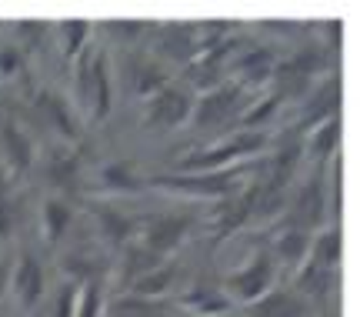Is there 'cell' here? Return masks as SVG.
<instances>
[{
  "instance_id": "6da1fadb",
  "label": "cell",
  "mask_w": 360,
  "mask_h": 317,
  "mask_svg": "<svg viewBox=\"0 0 360 317\" xmlns=\"http://www.w3.org/2000/svg\"><path fill=\"white\" fill-rule=\"evenodd\" d=\"M264 170V157H254V161H244L237 167H224V170H193V174H157V178H147L150 187L170 190V194H180V197H191V201H224L237 190H244L254 178H260Z\"/></svg>"
},
{
  "instance_id": "7a4b0ae2",
  "label": "cell",
  "mask_w": 360,
  "mask_h": 317,
  "mask_svg": "<svg viewBox=\"0 0 360 317\" xmlns=\"http://www.w3.org/2000/svg\"><path fill=\"white\" fill-rule=\"evenodd\" d=\"M77 101L94 120H103L114 111V74L103 47H87L77 61Z\"/></svg>"
},
{
  "instance_id": "3957f363",
  "label": "cell",
  "mask_w": 360,
  "mask_h": 317,
  "mask_svg": "<svg viewBox=\"0 0 360 317\" xmlns=\"http://www.w3.org/2000/svg\"><path fill=\"white\" fill-rule=\"evenodd\" d=\"M327 217H330V197H327V180L323 170L310 174L307 180H300L290 187L287 194V207L274 224H290V228L310 230L317 234L321 228H327Z\"/></svg>"
},
{
  "instance_id": "277c9868",
  "label": "cell",
  "mask_w": 360,
  "mask_h": 317,
  "mask_svg": "<svg viewBox=\"0 0 360 317\" xmlns=\"http://www.w3.org/2000/svg\"><path fill=\"white\" fill-rule=\"evenodd\" d=\"M250 101H254L250 90L240 87L237 80L227 77V80L217 84L214 90H207V94H197V97H193L191 124L197 127V130H214V127H224V124H237Z\"/></svg>"
},
{
  "instance_id": "5b68a950",
  "label": "cell",
  "mask_w": 360,
  "mask_h": 317,
  "mask_svg": "<svg viewBox=\"0 0 360 317\" xmlns=\"http://www.w3.org/2000/svg\"><path fill=\"white\" fill-rule=\"evenodd\" d=\"M277 287V264L267 251H257L254 257H247L244 264H237L233 271L224 274L220 291L227 294V301L237 304H254L257 297Z\"/></svg>"
},
{
  "instance_id": "8992f818",
  "label": "cell",
  "mask_w": 360,
  "mask_h": 317,
  "mask_svg": "<svg viewBox=\"0 0 360 317\" xmlns=\"http://www.w3.org/2000/svg\"><path fill=\"white\" fill-rule=\"evenodd\" d=\"M204 51L197 24H154L147 34V54L157 57L164 67H187V63Z\"/></svg>"
},
{
  "instance_id": "52a82bcc",
  "label": "cell",
  "mask_w": 360,
  "mask_h": 317,
  "mask_svg": "<svg viewBox=\"0 0 360 317\" xmlns=\"http://www.w3.org/2000/svg\"><path fill=\"white\" fill-rule=\"evenodd\" d=\"M191 230H193V214H187V211H160V214H150L141 220L137 241L143 247H150L157 257L167 261L170 254H177L184 247Z\"/></svg>"
},
{
  "instance_id": "ba28073f",
  "label": "cell",
  "mask_w": 360,
  "mask_h": 317,
  "mask_svg": "<svg viewBox=\"0 0 360 317\" xmlns=\"http://www.w3.org/2000/svg\"><path fill=\"white\" fill-rule=\"evenodd\" d=\"M191 114L193 94L184 84H174V80L143 101V124L150 130H177V127L191 124Z\"/></svg>"
},
{
  "instance_id": "9c48e42d",
  "label": "cell",
  "mask_w": 360,
  "mask_h": 317,
  "mask_svg": "<svg viewBox=\"0 0 360 317\" xmlns=\"http://www.w3.org/2000/svg\"><path fill=\"white\" fill-rule=\"evenodd\" d=\"M40 174L57 197L70 201V194H77L84 184V157L74 144H53L51 151L40 154Z\"/></svg>"
},
{
  "instance_id": "30bf717a",
  "label": "cell",
  "mask_w": 360,
  "mask_h": 317,
  "mask_svg": "<svg viewBox=\"0 0 360 317\" xmlns=\"http://www.w3.org/2000/svg\"><path fill=\"white\" fill-rule=\"evenodd\" d=\"M34 111L44 120V127H51L53 134L60 137V144H77L84 137L80 130V114H77V104L64 97L60 90L53 87H37L34 90Z\"/></svg>"
},
{
  "instance_id": "8fae6325",
  "label": "cell",
  "mask_w": 360,
  "mask_h": 317,
  "mask_svg": "<svg viewBox=\"0 0 360 317\" xmlns=\"http://www.w3.org/2000/svg\"><path fill=\"white\" fill-rule=\"evenodd\" d=\"M340 101H344V80H340V74H327L321 80H314L307 97L300 101V117H297L294 127L300 134H307L310 127L340 117Z\"/></svg>"
},
{
  "instance_id": "7c38bea8",
  "label": "cell",
  "mask_w": 360,
  "mask_h": 317,
  "mask_svg": "<svg viewBox=\"0 0 360 317\" xmlns=\"http://www.w3.org/2000/svg\"><path fill=\"white\" fill-rule=\"evenodd\" d=\"M120 80H124L130 97L147 101L150 94H157L160 87L170 84V67H164L147 51H127L124 61H120Z\"/></svg>"
},
{
  "instance_id": "4fadbf2b",
  "label": "cell",
  "mask_w": 360,
  "mask_h": 317,
  "mask_svg": "<svg viewBox=\"0 0 360 317\" xmlns=\"http://www.w3.org/2000/svg\"><path fill=\"white\" fill-rule=\"evenodd\" d=\"M90 217H94V230L101 234L103 244L110 247H127L130 241H137L141 234V217H134L124 211L117 201H90Z\"/></svg>"
},
{
  "instance_id": "5bb4252c",
  "label": "cell",
  "mask_w": 360,
  "mask_h": 317,
  "mask_svg": "<svg viewBox=\"0 0 360 317\" xmlns=\"http://www.w3.org/2000/svg\"><path fill=\"white\" fill-rule=\"evenodd\" d=\"M254 180H250L244 190L231 194V197L214 201V207H210V230H214L217 241L220 237H231L237 230H244L247 224L254 220V204H257V187H254Z\"/></svg>"
},
{
  "instance_id": "9a60e30c",
  "label": "cell",
  "mask_w": 360,
  "mask_h": 317,
  "mask_svg": "<svg viewBox=\"0 0 360 317\" xmlns=\"http://www.w3.org/2000/svg\"><path fill=\"white\" fill-rule=\"evenodd\" d=\"M0 161L13 174H27L37 164V144L30 137V130L11 114H0Z\"/></svg>"
},
{
  "instance_id": "2e32d148",
  "label": "cell",
  "mask_w": 360,
  "mask_h": 317,
  "mask_svg": "<svg viewBox=\"0 0 360 317\" xmlns=\"http://www.w3.org/2000/svg\"><path fill=\"white\" fill-rule=\"evenodd\" d=\"M11 291L20 301V307H37V301L47 291V271L40 264L37 254L24 251L11 267Z\"/></svg>"
},
{
  "instance_id": "e0dca14e",
  "label": "cell",
  "mask_w": 360,
  "mask_h": 317,
  "mask_svg": "<svg viewBox=\"0 0 360 317\" xmlns=\"http://www.w3.org/2000/svg\"><path fill=\"white\" fill-rule=\"evenodd\" d=\"M310 230H300V228H290V224H274V241H270V257L274 264H283L297 271V267L307 261V251H310Z\"/></svg>"
},
{
  "instance_id": "ac0fdd59",
  "label": "cell",
  "mask_w": 360,
  "mask_h": 317,
  "mask_svg": "<svg viewBox=\"0 0 360 317\" xmlns=\"http://www.w3.org/2000/svg\"><path fill=\"white\" fill-rule=\"evenodd\" d=\"M337 287V271H330V267H321L314 264V261H304V264L294 271V287L290 291L304 301V304H310V301H327L330 294H334Z\"/></svg>"
},
{
  "instance_id": "d6986e66",
  "label": "cell",
  "mask_w": 360,
  "mask_h": 317,
  "mask_svg": "<svg viewBox=\"0 0 360 317\" xmlns=\"http://www.w3.org/2000/svg\"><path fill=\"white\" fill-rule=\"evenodd\" d=\"M74 220H77V211H74V204L67 201V197H44L40 204V230H44V241L47 244H60L74 230Z\"/></svg>"
},
{
  "instance_id": "ffe728a7",
  "label": "cell",
  "mask_w": 360,
  "mask_h": 317,
  "mask_svg": "<svg viewBox=\"0 0 360 317\" xmlns=\"http://www.w3.org/2000/svg\"><path fill=\"white\" fill-rule=\"evenodd\" d=\"M60 271H64L67 280L77 284V287H84V284H103V278H107V261H103L101 254L87 251V247H74V251H67L64 257H60Z\"/></svg>"
},
{
  "instance_id": "44dd1931",
  "label": "cell",
  "mask_w": 360,
  "mask_h": 317,
  "mask_svg": "<svg viewBox=\"0 0 360 317\" xmlns=\"http://www.w3.org/2000/svg\"><path fill=\"white\" fill-rule=\"evenodd\" d=\"M177 307L191 311L193 317H224L231 311V301L214 284H193L177 297Z\"/></svg>"
},
{
  "instance_id": "7402d4cb",
  "label": "cell",
  "mask_w": 360,
  "mask_h": 317,
  "mask_svg": "<svg viewBox=\"0 0 360 317\" xmlns=\"http://www.w3.org/2000/svg\"><path fill=\"white\" fill-rule=\"evenodd\" d=\"M340 140H344V124H340V117H334V120H323V124L310 127L307 134L300 137V144H304V154H310L323 167L330 157H337Z\"/></svg>"
},
{
  "instance_id": "603a6c76",
  "label": "cell",
  "mask_w": 360,
  "mask_h": 317,
  "mask_svg": "<svg viewBox=\"0 0 360 317\" xmlns=\"http://www.w3.org/2000/svg\"><path fill=\"white\" fill-rule=\"evenodd\" d=\"M97 184H101L103 194L124 197V194H137V190L147 187V178H141L130 161H110L97 170Z\"/></svg>"
},
{
  "instance_id": "cb8c5ba5",
  "label": "cell",
  "mask_w": 360,
  "mask_h": 317,
  "mask_svg": "<svg viewBox=\"0 0 360 317\" xmlns=\"http://www.w3.org/2000/svg\"><path fill=\"white\" fill-rule=\"evenodd\" d=\"M180 267L174 261L157 264L154 271H147L143 278H137L130 287H124V294H137V297H154V301H170V291L177 287Z\"/></svg>"
},
{
  "instance_id": "d4e9b609",
  "label": "cell",
  "mask_w": 360,
  "mask_h": 317,
  "mask_svg": "<svg viewBox=\"0 0 360 317\" xmlns=\"http://www.w3.org/2000/svg\"><path fill=\"white\" fill-rule=\"evenodd\" d=\"M250 317H307V304L290 287H274L254 304H247Z\"/></svg>"
},
{
  "instance_id": "484cf974",
  "label": "cell",
  "mask_w": 360,
  "mask_h": 317,
  "mask_svg": "<svg viewBox=\"0 0 360 317\" xmlns=\"http://www.w3.org/2000/svg\"><path fill=\"white\" fill-rule=\"evenodd\" d=\"M157 264H164V257H157L150 247H143L141 241H130L127 247H120V261H117V274L120 284L130 287L137 278H143L147 271H154Z\"/></svg>"
},
{
  "instance_id": "4316f807",
  "label": "cell",
  "mask_w": 360,
  "mask_h": 317,
  "mask_svg": "<svg viewBox=\"0 0 360 317\" xmlns=\"http://www.w3.org/2000/svg\"><path fill=\"white\" fill-rule=\"evenodd\" d=\"M174 301H154V297H137V294H120L114 297L103 314L110 317H170Z\"/></svg>"
},
{
  "instance_id": "83f0119b",
  "label": "cell",
  "mask_w": 360,
  "mask_h": 317,
  "mask_svg": "<svg viewBox=\"0 0 360 317\" xmlns=\"http://www.w3.org/2000/svg\"><path fill=\"white\" fill-rule=\"evenodd\" d=\"M307 261L321 267H330V271H340V261H344V234L340 228H321L314 237H310V251Z\"/></svg>"
},
{
  "instance_id": "f1b7e54d",
  "label": "cell",
  "mask_w": 360,
  "mask_h": 317,
  "mask_svg": "<svg viewBox=\"0 0 360 317\" xmlns=\"http://www.w3.org/2000/svg\"><path fill=\"white\" fill-rule=\"evenodd\" d=\"M53 34H57L60 54L67 61H77L80 54L90 47V40H94V24L90 20H64V24L53 27Z\"/></svg>"
},
{
  "instance_id": "f546056e",
  "label": "cell",
  "mask_w": 360,
  "mask_h": 317,
  "mask_svg": "<svg viewBox=\"0 0 360 317\" xmlns=\"http://www.w3.org/2000/svg\"><path fill=\"white\" fill-rule=\"evenodd\" d=\"M27 220V197L24 194H7V197H0V241H7L13 234H20Z\"/></svg>"
},
{
  "instance_id": "4dcf8cb0",
  "label": "cell",
  "mask_w": 360,
  "mask_h": 317,
  "mask_svg": "<svg viewBox=\"0 0 360 317\" xmlns=\"http://www.w3.org/2000/svg\"><path fill=\"white\" fill-rule=\"evenodd\" d=\"M150 27L154 24H147V20H117V24H103V34L117 40L120 47H137L141 40H147Z\"/></svg>"
},
{
  "instance_id": "1f68e13d",
  "label": "cell",
  "mask_w": 360,
  "mask_h": 317,
  "mask_svg": "<svg viewBox=\"0 0 360 317\" xmlns=\"http://www.w3.org/2000/svg\"><path fill=\"white\" fill-rule=\"evenodd\" d=\"M47 34H51V27H47V24H37V20H20V24H13L11 40L24 54H30L37 44H44V37H47Z\"/></svg>"
},
{
  "instance_id": "d6a6232c",
  "label": "cell",
  "mask_w": 360,
  "mask_h": 317,
  "mask_svg": "<svg viewBox=\"0 0 360 317\" xmlns=\"http://www.w3.org/2000/svg\"><path fill=\"white\" fill-rule=\"evenodd\" d=\"M27 70V54L13 40H0V80H13Z\"/></svg>"
},
{
  "instance_id": "836d02e7",
  "label": "cell",
  "mask_w": 360,
  "mask_h": 317,
  "mask_svg": "<svg viewBox=\"0 0 360 317\" xmlns=\"http://www.w3.org/2000/svg\"><path fill=\"white\" fill-rule=\"evenodd\" d=\"M103 311H107L103 284H84L77 294V317H103Z\"/></svg>"
},
{
  "instance_id": "e575fe53",
  "label": "cell",
  "mask_w": 360,
  "mask_h": 317,
  "mask_svg": "<svg viewBox=\"0 0 360 317\" xmlns=\"http://www.w3.org/2000/svg\"><path fill=\"white\" fill-rule=\"evenodd\" d=\"M77 294H80V287L67 280L64 287H60V294L53 297V311H51V317H77Z\"/></svg>"
},
{
  "instance_id": "d590c367",
  "label": "cell",
  "mask_w": 360,
  "mask_h": 317,
  "mask_svg": "<svg viewBox=\"0 0 360 317\" xmlns=\"http://www.w3.org/2000/svg\"><path fill=\"white\" fill-rule=\"evenodd\" d=\"M13 180H17V174H13L11 167L0 161V197H7V194H13Z\"/></svg>"
},
{
  "instance_id": "8d00e7d4",
  "label": "cell",
  "mask_w": 360,
  "mask_h": 317,
  "mask_svg": "<svg viewBox=\"0 0 360 317\" xmlns=\"http://www.w3.org/2000/svg\"><path fill=\"white\" fill-rule=\"evenodd\" d=\"M7 287H11V264H7V261H0V301H4Z\"/></svg>"
},
{
  "instance_id": "74e56055",
  "label": "cell",
  "mask_w": 360,
  "mask_h": 317,
  "mask_svg": "<svg viewBox=\"0 0 360 317\" xmlns=\"http://www.w3.org/2000/svg\"><path fill=\"white\" fill-rule=\"evenodd\" d=\"M321 317H340L337 311H321Z\"/></svg>"
}]
</instances>
